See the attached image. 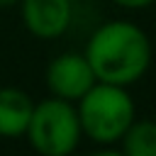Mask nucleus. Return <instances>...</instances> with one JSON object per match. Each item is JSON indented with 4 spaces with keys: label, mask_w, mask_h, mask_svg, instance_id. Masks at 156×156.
<instances>
[{
    "label": "nucleus",
    "mask_w": 156,
    "mask_h": 156,
    "mask_svg": "<svg viewBox=\"0 0 156 156\" xmlns=\"http://www.w3.org/2000/svg\"><path fill=\"white\" fill-rule=\"evenodd\" d=\"M83 54L95 73V80L132 88L139 83L154 61V46L146 29L132 20H107L85 39Z\"/></svg>",
    "instance_id": "nucleus-1"
},
{
    "label": "nucleus",
    "mask_w": 156,
    "mask_h": 156,
    "mask_svg": "<svg viewBox=\"0 0 156 156\" xmlns=\"http://www.w3.org/2000/svg\"><path fill=\"white\" fill-rule=\"evenodd\" d=\"M76 110L83 136L98 146H117L136 119V102L129 88L100 80L76 102Z\"/></svg>",
    "instance_id": "nucleus-2"
},
{
    "label": "nucleus",
    "mask_w": 156,
    "mask_h": 156,
    "mask_svg": "<svg viewBox=\"0 0 156 156\" xmlns=\"http://www.w3.org/2000/svg\"><path fill=\"white\" fill-rule=\"evenodd\" d=\"M27 141L39 156H71L80 146L83 129L76 102L61 98H44L34 102L27 127Z\"/></svg>",
    "instance_id": "nucleus-3"
},
{
    "label": "nucleus",
    "mask_w": 156,
    "mask_h": 156,
    "mask_svg": "<svg viewBox=\"0 0 156 156\" xmlns=\"http://www.w3.org/2000/svg\"><path fill=\"white\" fill-rule=\"evenodd\" d=\"M44 83L49 95L78 102L98 80L83 51H61L49 61L44 71Z\"/></svg>",
    "instance_id": "nucleus-4"
},
{
    "label": "nucleus",
    "mask_w": 156,
    "mask_h": 156,
    "mask_svg": "<svg viewBox=\"0 0 156 156\" xmlns=\"http://www.w3.org/2000/svg\"><path fill=\"white\" fill-rule=\"evenodd\" d=\"M20 20L37 39H58L73 22V0H20Z\"/></svg>",
    "instance_id": "nucleus-5"
},
{
    "label": "nucleus",
    "mask_w": 156,
    "mask_h": 156,
    "mask_svg": "<svg viewBox=\"0 0 156 156\" xmlns=\"http://www.w3.org/2000/svg\"><path fill=\"white\" fill-rule=\"evenodd\" d=\"M34 100L27 90L15 85L0 88V136L2 139H20L27 134L32 119Z\"/></svg>",
    "instance_id": "nucleus-6"
},
{
    "label": "nucleus",
    "mask_w": 156,
    "mask_h": 156,
    "mask_svg": "<svg viewBox=\"0 0 156 156\" xmlns=\"http://www.w3.org/2000/svg\"><path fill=\"white\" fill-rule=\"evenodd\" d=\"M117 146L124 156H156V119L136 117Z\"/></svg>",
    "instance_id": "nucleus-7"
},
{
    "label": "nucleus",
    "mask_w": 156,
    "mask_h": 156,
    "mask_svg": "<svg viewBox=\"0 0 156 156\" xmlns=\"http://www.w3.org/2000/svg\"><path fill=\"white\" fill-rule=\"evenodd\" d=\"M110 2L122 7V10H129V12H139V10H146V7L156 5V0H110Z\"/></svg>",
    "instance_id": "nucleus-8"
},
{
    "label": "nucleus",
    "mask_w": 156,
    "mask_h": 156,
    "mask_svg": "<svg viewBox=\"0 0 156 156\" xmlns=\"http://www.w3.org/2000/svg\"><path fill=\"white\" fill-rule=\"evenodd\" d=\"M88 156H124L119 146H98L95 151H90Z\"/></svg>",
    "instance_id": "nucleus-9"
},
{
    "label": "nucleus",
    "mask_w": 156,
    "mask_h": 156,
    "mask_svg": "<svg viewBox=\"0 0 156 156\" xmlns=\"http://www.w3.org/2000/svg\"><path fill=\"white\" fill-rule=\"evenodd\" d=\"M20 0H0V10H7V7H17Z\"/></svg>",
    "instance_id": "nucleus-10"
},
{
    "label": "nucleus",
    "mask_w": 156,
    "mask_h": 156,
    "mask_svg": "<svg viewBox=\"0 0 156 156\" xmlns=\"http://www.w3.org/2000/svg\"><path fill=\"white\" fill-rule=\"evenodd\" d=\"M73 2H83V0H73Z\"/></svg>",
    "instance_id": "nucleus-11"
}]
</instances>
